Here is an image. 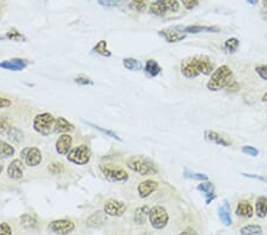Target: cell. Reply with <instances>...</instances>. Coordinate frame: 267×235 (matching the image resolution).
I'll use <instances>...</instances> for the list:
<instances>
[{
	"mask_svg": "<svg viewBox=\"0 0 267 235\" xmlns=\"http://www.w3.org/2000/svg\"><path fill=\"white\" fill-rule=\"evenodd\" d=\"M214 70V62L206 55H193L181 62V72L189 80L200 75H211Z\"/></svg>",
	"mask_w": 267,
	"mask_h": 235,
	"instance_id": "cell-1",
	"label": "cell"
},
{
	"mask_svg": "<svg viewBox=\"0 0 267 235\" xmlns=\"http://www.w3.org/2000/svg\"><path fill=\"white\" fill-rule=\"evenodd\" d=\"M233 81V70L230 69V67L223 64V66H220L219 68L212 72L210 78L207 82V89H209L210 91H219L221 89L227 88Z\"/></svg>",
	"mask_w": 267,
	"mask_h": 235,
	"instance_id": "cell-2",
	"label": "cell"
},
{
	"mask_svg": "<svg viewBox=\"0 0 267 235\" xmlns=\"http://www.w3.org/2000/svg\"><path fill=\"white\" fill-rule=\"evenodd\" d=\"M126 165L130 170L140 176H149V175L157 174L158 170L153 161L145 156H132L127 159Z\"/></svg>",
	"mask_w": 267,
	"mask_h": 235,
	"instance_id": "cell-3",
	"label": "cell"
},
{
	"mask_svg": "<svg viewBox=\"0 0 267 235\" xmlns=\"http://www.w3.org/2000/svg\"><path fill=\"white\" fill-rule=\"evenodd\" d=\"M55 124L56 118L50 113L44 112L39 113L34 118L32 126L37 133L42 134V136H50L51 133L55 132Z\"/></svg>",
	"mask_w": 267,
	"mask_h": 235,
	"instance_id": "cell-4",
	"label": "cell"
},
{
	"mask_svg": "<svg viewBox=\"0 0 267 235\" xmlns=\"http://www.w3.org/2000/svg\"><path fill=\"white\" fill-rule=\"evenodd\" d=\"M92 158V151L88 145L81 144L73 147L67 155V159L75 165H86Z\"/></svg>",
	"mask_w": 267,
	"mask_h": 235,
	"instance_id": "cell-5",
	"label": "cell"
},
{
	"mask_svg": "<svg viewBox=\"0 0 267 235\" xmlns=\"http://www.w3.org/2000/svg\"><path fill=\"white\" fill-rule=\"evenodd\" d=\"M100 171L111 182H126L129 180V174L122 167L114 166L112 164H100Z\"/></svg>",
	"mask_w": 267,
	"mask_h": 235,
	"instance_id": "cell-6",
	"label": "cell"
},
{
	"mask_svg": "<svg viewBox=\"0 0 267 235\" xmlns=\"http://www.w3.org/2000/svg\"><path fill=\"white\" fill-rule=\"evenodd\" d=\"M149 218L150 222H151V226L154 229H163L165 228L169 222V214L164 207L154 206L150 210Z\"/></svg>",
	"mask_w": 267,
	"mask_h": 235,
	"instance_id": "cell-7",
	"label": "cell"
},
{
	"mask_svg": "<svg viewBox=\"0 0 267 235\" xmlns=\"http://www.w3.org/2000/svg\"><path fill=\"white\" fill-rule=\"evenodd\" d=\"M20 159L28 166L36 167L42 163V151L36 146H26L20 151Z\"/></svg>",
	"mask_w": 267,
	"mask_h": 235,
	"instance_id": "cell-8",
	"label": "cell"
},
{
	"mask_svg": "<svg viewBox=\"0 0 267 235\" xmlns=\"http://www.w3.org/2000/svg\"><path fill=\"white\" fill-rule=\"evenodd\" d=\"M48 229L56 235H68L75 229V223L73 221L67 220V218L54 220L49 223Z\"/></svg>",
	"mask_w": 267,
	"mask_h": 235,
	"instance_id": "cell-9",
	"label": "cell"
},
{
	"mask_svg": "<svg viewBox=\"0 0 267 235\" xmlns=\"http://www.w3.org/2000/svg\"><path fill=\"white\" fill-rule=\"evenodd\" d=\"M127 210V204L125 202L116 201V199H110L105 203L103 212L112 217H120L125 214Z\"/></svg>",
	"mask_w": 267,
	"mask_h": 235,
	"instance_id": "cell-10",
	"label": "cell"
},
{
	"mask_svg": "<svg viewBox=\"0 0 267 235\" xmlns=\"http://www.w3.org/2000/svg\"><path fill=\"white\" fill-rule=\"evenodd\" d=\"M159 36H162L166 42L176 43L183 40L187 37V34L183 32L182 28H170L159 31Z\"/></svg>",
	"mask_w": 267,
	"mask_h": 235,
	"instance_id": "cell-11",
	"label": "cell"
},
{
	"mask_svg": "<svg viewBox=\"0 0 267 235\" xmlns=\"http://www.w3.org/2000/svg\"><path fill=\"white\" fill-rule=\"evenodd\" d=\"M73 146V137L69 133H64L58 137L56 142V151L59 156H67Z\"/></svg>",
	"mask_w": 267,
	"mask_h": 235,
	"instance_id": "cell-12",
	"label": "cell"
},
{
	"mask_svg": "<svg viewBox=\"0 0 267 235\" xmlns=\"http://www.w3.org/2000/svg\"><path fill=\"white\" fill-rule=\"evenodd\" d=\"M158 189V183L153 180H146L144 182L139 183L138 185V194L141 199L151 196Z\"/></svg>",
	"mask_w": 267,
	"mask_h": 235,
	"instance_id": "cell-13",
	"label": "cell"
},
{
	"mask_svg": "<svg viewBox=\"0 0 267 235\" xmlns=\"http://www.w3.org/2000/svg\"><path fill=\"white\" fill-rule=\"evenodd\" d=\"M29 66V61L25 58H12L9 61H5L0 63V67L7 70H12V72H20V70L25 69Z\"/></svg>",
	"mask_w": 267,
	"mask_h": 235,
	"instance_id": "cell-14",
	"label": "cell"
},
{
	"mask_svg": "<svg viewBox=\"0 0 267 235\" xmlns=\"http://www.w3.org/2000/svg\"><path fill=\"white\" fill-rule=\"evenodd\" d=\"M7 176L15 181L23 178V161L21 159H13L7 166Z\"/></svg>",
	"mask_w": 267,
	"mask_h": 235,
	"instance_id": "cell-15",
	"label": "cell"
},
{
	"mask_svg": "<svg viewBox=\"0 0 267 235\" xmlns=\"http://www.w3.org/2000/svg\"><path fill=\"white\" fill-rule=\"evenodd\" d=\"M204 136H206V139L208 140V142L214 143V144L220 145V146L229 147L231 145V142H229L227 138H225L223 136H221V134L217 133V132H215V131H206Z\"/></svg>",
	"mask_w": 267,
	"mask_h": 235,
	"instance_id": "cell-16",
	"label": "cell"
},
{
	"mask_svg": "<svg viewBox=\"0 0 267 235\" xmlns=\"http://www.w3.org/2000/svg\"><path fill=\"white\" fill-rule=\"evenodd\" d=\"M185 34H203V32H210V34H216V32H220L219 26H204V25H190L185 26V28L182 29Z\"/></svg>",
	"mask_w": 267,
	"mask_h": 235,
	"instance_id": "cell-17",
	"label": "cell"
},
{
	"mask_svg": "<svg viewBox=\"0 0 267 235\" xmlns=\"http://www.w3.org/2000/svg\"><path fill=\"white\" fill-rule=\"evenodd\" d=\"M75 131V126L72 123L64 119L63 117L56 118V124H55V132L58 133H72Z\"/></svg>",
	"mask_w": 267,
	"mask_h": 235,
	"instance_id": "cell-18",
	"label": "cell"
},
{
	"mask_svg": "<svg viewBox=\"0 0 267 235\" xmlns=\"http://www.w3.org/2000/svg\"><path fill=\"white\" fill-rule=\"evenodd\" d=\"M197 190L206 195V201L208 204L215 199V186L210 182H201L197 185Z\"/></svg>",
	"mask_w": 267,
	"mask_h": 235,
	"instance_id": "cell-19",
	"label": "cell"
},
{
	"mask_svg": "<svg viewBox=\"0 0 267 235\" xmlns=\"http://www.w3.org/2000/svg\"><path fill=\"white\" fill-rule=\"evenodd\" d=\"M254 214V209H253L252 204L248 201H241L239 202L238 207H236V215L241 216V217H252Z\"/></svg>",
	"mask_w": 267,
	"mask_h": 235,
	"instance_id": "cell-20",
	"label": "cell"
},
{
	"mask_svg": "<svg viewBox=\"0 0 267 235\" xmlns=\"http://www.w3.org/2000/svg\"><path fill=\"white\" fill-rule=\"evenodd\" d=\"M219 216H220V220L222 221V223L225 226L229 227L233 225V221H231V216H230V207L227 201H225V203L220 207Z\"/></svg>",
	"mask_w": 267,
	"mask_h": 235,
	"instance_id": "cell-21",
	"label": "cell"
},
{
	"mask_svg": "<svg viewBox=\"0 0 267 235\" xmlns=\"http://www.w3.org/2000/svg\"><path fill=\"white\" fill-rule=\"evenodd\" d=\"M255 214L258 217L264 218L267 216V197L260 196L258 197L257 203H255Z\"/></svg>",
	"mask_w": 267,
	"mask_h": 235,
	"instance_id": "cell-22",
	"label": "cell"
},
{
	"mask_svg": "<svg viewBox=\"0 0 267 235\" xmlns=\"http://www.w3.org/2000/svg\"><path fill=\"white\" fill-rule=\"evenodd\" d=\"M144 69H145V72H148L151 77L157 76V75H159L160 72H162V68H160V66L158 64V62L154 61V59H148L145 63V67H144Z\"/></svg>",
	"mask_w": 267,
	"mask_h": 235,
	"instance_id": "cell-23",
	"label": "cell"
},
{
	"mask_svg": "<svg viewBox=\"0 0 267 235\" xmlns=\"http://www.w3.org/2000/svg\"><path fill=\"white\" fill-rule=\"evenodd\" d=\"M129 6L132 11H135L138 13H143L148 10L149 1L148 0H131Z\"/></svg>",
	"mask_w": 267,
	"mask_h": 235,
	"instance_id": "cell-24",
	"label": "cell"
},
{
	"mask_svg": "<svg viewBox=\"0 0 267 235\" xmlns=\"http://www.w3.org/2000/svg\"><path fill=\"white\" fill-rule=\"evenodd\" d=\"M13 155H15V147L5 140L0 139V157L1 158H9Z\"/></svg>",
	"mask_w": 267,
	"mask_h": 235,
	"instance_id": "cell-25",
	"label": "cell"
},
{
	"mask_svg": "<svg viewBox=\"0 0 267 235\" xmlns=\"http://www.w3.org/2000/svg\"><path fill=\"white\" fill-rule=\"evenodd\" d=\"M149 12L151 13V15L157 16V17H164V16H166V10L163 7V5L160 4L158 0L153 1L152 4H150Z\"/></svg>",
	"mask_w": 267,
	"mask_h": 235,
	"instance_id": "cell-26",
	"label": "cell"
},
{
	"mask_svg": "<svg viewBox=\"0 0 267 235\" xmlns=\"http://www.w3.org/2000/svg\"><path fill=\"white\" fill-rule=\"evenodd\" d=\"M241 235H261L263 234V228L258 225H247L240 229Z\"/></svg>",
	"mask_w": 267,
	"mask_h": 235,
	"instance_id": "cell-27",
	"label": "cell"
},
{
	"mask_svg": "<svg viewBox=\"0 0 267 235\" xmlns=\"http://www.w3.org/2000/svg\"><path fill=\"white\" fill-rule=\"evenodd\" d=\"M163 7L166 10V12H178L181 4L178 0H158Z\"/></svg>",
	"mask_w": 267,
	"mask_h": 235,
	"instance_id": "cell-28",
	"label": "cell"
},
{
	"mask_svg": "<svg viewBox=\"0 0 267 235\" xmlns=\"http://www.w3.org/2000/svg\"><path fill=\"white\" fill-rule=\"evenodd\" d=\"M124 67L126 69L131 70V72H138V70L143 69V64L141 62H139L138 59L134 58H124V62H122Z\"/></svg>",
	"mask_w": 267,
	"mask_h": 235,
	"instance_id": "cell-29",
	"label": "cell"
},
{
	"mask_svg": "<svg viewBox=\"0 0 267 235\" xmlns=\"http://www.w3.org/2000/svg\"><path fill=\"white\" fill-rule=\"evenodd\" d=\"M150 210H151V209H150L148 206L138 208L137 212H135V214H134L135 222H138L139 225H141V223L145 222L146 217H148L149 214H150Z\"/></svg>",
	"mask_w": 267,
	"mask_h": 235,
	"instance_id": "cell-30",
	"label": "cell"
},
{
	"mask_svg": "<svg viewBox=\"0 0 267 235\" xmlns=\"http://www.w3.org/2000/svg\"><path fill=\"white\" fill-rule=\"evenodd\" d=\"M240 45V42L238 38L235 37H231V38H228L225 42V45H223V49L227 51L228 54H235L236 50H238Z\"/></svg>",
	"mask_w": 267,
	"mask_h": 235,
	"instance_id": "cell-31",
	"label": "cell"
},
{
	"mask_svg": "<svg viewBox=\"0 0 267 235\" xmlns=\"http://www.w3.org/2000/svg\"><path fill=\"white\" fill-rule=\"evenodd\" d=\"M93 50H94L96 54H99V55L105 56V57H110V56L112 55L111 51L107 49V42H106V40H100V42L95 45Z\"/></svg>",
	"mask_w": 267,
	"mask_h": 235,
	"instance_id": "cell-32",
	"label": "cell"
},
{
	"mask_svg": "<svg viewBox=\"0 0 267 235\" xmlns=\"http://www.w3.org/2000/svg\"><path fill=\"white\" fill-rule=\"evenodd\" d=\"M97 2L103 7H121L129 1L127 0H97Z\"/></svg>",
	"mask_w": 267,
	"mask_h": 235,
	"instance_id": "cell-33",
	"label": "cell"
},
{
	"mask_svg": "<svg viewBox=\"0 0 267 235\" xmlns=\"http://www.w3.org/2000/svg\"><path fill=\"white\" fill-rule=\"evenodd\" d=\"M5 38H9L11 40H15V42H25L26 38L21 32L17 31L16 29H11L9 32L6 34Z\"/></svg>",
	"mask_w": 267,
	"mask_h": 235,
	"instance_id": "cell-34",
	"label": "cell"
},
{
	"mask_svg": "<svg viewBox=\"0 0 267 235\" xmlns=\"http://www.w3.org/2000/svg\"><path fill=\"white\" fill-rule=\"evenodd\" d=\"M20 221H21V225H23L24 228H26V229H34V228H36V226H37L36 218L32 217V216H30V215H23L21 216Z\"/></svg>",
	"mask_w": 267,
	"mask_h": 235,
	"instance_id": "cell-35",
	"label": "cell"
},
{
	"mask_svg": "<svg viewBox=\"0 0 267 235\" xmlns=\"http://www.w3.org/2000/svg\"><path fill=\"white\" fill-rule=\"evenodd\" d=\"M11 128H12V126H11L10 120L6 117H2L0 118V134H5V133H9L11 131Z\"/></svg>",
	"mask_w": 267,
	"mask_h": 235,
	"instance_id": "cell-36",
	"label": "cell"
},
{
	"mask_svg": "<svg viewBox=\"0 0 267 235\" xmlns=\"http://www.w3.org/2000/svg\"><path fill=\"white\" fill-rule=\"evenodd\" d=\"M241 151H242V153H245V155L250 156V157H258L259 156L258 148H255L254 146H250V145H245V146H242Z\"/></svg>",
	"mask_w": 267,
	"mask_h": 235,
	"instance_id": "cell-37",
	"label": "cell"
},
{
	"mask_svg": "<svg viewBox=\"0 0 267 235\" xmlns=\"http://www.w3.org/2000/svg\"><path fill=\"white\" fill-rule=\"evenodd\" d=\"M49 171L53 175H59L64 171V167L61 163H51L49 165Z\"/></svg>",
	"mask_w": 267,
	"mask_h": 235,
	"instance_id": "cell-38",
	"label": "cell"
},
{
	"mask_svg": "<svg viewBox=\"0 0 267 235\" xmlns=\"http://www.w3.org/2000/svg\"><path fill=\"white\" fill-rule=\"evenodd\" d=\"M255 72L261 80L267 81V64H260V66L255 67Z\"/></svg>",
	"mask_w": 267,
	"mask_h": 235,
	"instance_id": "cell-39",
	"label": "cell"
},
{
	"mask_svg": "<svg viewBox=\"0 0 267 235\" xmlns=\"http://www.w3.org/2000/svg\"><path fill=\"white\" fill-rule=\"evenodd\" d=\"M185 177L192 178L196 181H208V176L204 174H195V172H185Z\"/></svg>",
	"mask_w": 267,
	"mask_h": 235,
	"instance_id": "cell-40",
	"label": "cell"
},
{
	"mask_svg": "<svg viewBox=\"0 0 267 235\" xmlns=\"http://www.w3.org/2000/svg\"><path fill=\"white\" fill-rule=\"evenodd\" d=\"M0 235H12V228H11L9 223H0Z\"/></svg>",
	"mask_w": 267,
	"mask_h": 235,
	"instance_id": "cell-41",
	"label": "cell"
},
{
	"mask_svg": "<svg viewBox=\"0 0 267 235\" xmlns=\"http://www.w3.org/2000/svg\"><path fill=\"white\" fill-rule=\"evenodd\" d=\"M182 4L187 10H193L198 6V0H182Z\"/></svg>",
	"mask_w": 267,
	"mask_h": 235,
	"instance_id": "cell-42",
	"label": "cell"
},
{
	"mask_svg": "<svg viewBox=\"0 0 267 235\" xmlns=\"http://www.w3.org/2000/svg\"><path fill=\"white\" fill-rule=\"evenodd\" d=\"M11 106H12V101L10 99L0 96V110L5 109V108H9Z\"/></svg>",
	"mask_w": 267,
	"mask_h": 235,
	"instance_id": "cell-43",
	"label": "cell"
},
{
	"mask_svg": "<svg viewBox=\"0 0 267 235\" xmlns=\"http://www.w3.org/2000/svg\"><path fill=\"white\" fill-rule=\"evenodd\" d=\"M75 82L77 85H82V86H87V85H93V81L89 80L87 77H76Z\"/></svg>",
	"mask_w": 267,
	"mask_h": 235,
	"instance_id": "cell-44",
	"label": "cell"
},
{
	"mask_svg": "<svg viewBox=\"0 0 267 235\" xmlns=\"http://www.w3.org/2000/svg\"><path fill=\"white\" fill-rule=\"evenodd\" d=\"M94 127L96 128V129H100V131H101L102 133L107 134V136H110V137H112V138H115V139H118V140H121L118 136H116L115 133H113V132H112V131H108V129H103V128H101V127H99V126H94Z\"/></svg>",
	"mask_w": 267,
	"mask_h": 235,
	"instance_id": "cell-45",
	"label": "cell"
},
{
	"mask_svg": "<svg viewBox=\"0 0 267 235\" xmlns=\"http://www.w3.org/2000/svg\"><path fill=\"white\" fill-rule=\"evenodd\" d=\"M178 235H198V234H197V232L195 231V229L188 228V229H185V231L182 232V233H179Z\"/></svg>",
	"mask_w": 267,
	"mask_h": 235,
	"instance_id": "cell-46",
	"label": "cell"
},
{
	"mask_svg": "<svg viewBox=\"0 0 267 235\" xmlns=\"http://www.w3.org/2000/svg\"><path fill=\"white\" fill-rule=\"evenodd\" d=\"M227 88H228V90H229V89H230L231 91H235V90H238V89H239V85L235 82V81H233V82H231Z\"/></svg>",
	"mask_w": 267,
	"mask_h": 235,
	"instance_id": "cell-47",
	"label": "cell"
},
{
	"mask_svg": "<svg viewBox=\"0 0 267 235\" xmlns=\"http://www.w3.org/2000/svg\"><path fill=\"white\" fill-rule=\"evenodd\" d=\"M261 101H263V102H267V91L263 95V98H261Z\"/></svg>",
	"mask_w": 267,
	"mask_h": 235,
	"instance_id": "cell-48",
	"label": "cell"
},
{
	"mask_svg": "<svg viewBox=\"0 0 267 235\" xmlns=\"http://www.w3.org/2000/svg\"><path fill=\"white\" fill-rule=\"evenodd\" d=\"M247 1L249 2L250 5H257V2H258V0H247Z\"/></svg>",
	"mask_w": 267,
	"mask_h": 235,
	"instance_id": "cell-49",
	"label": "cell"
},
{
	"mask_svg": "<svg viewBox=\"0 0 267 235\" xmlns=\"http://www.w3.org/2000/svg\"><path fill=\"white\" fill-rule=\"evenodd\" d=\"M263 4H264V6L267 7V0H263Z\"/></svg>",
	"mask_w": 267,
	"mask_h": 235,
	"instance_id": "cell-50",
	"label": "cell"
},
{
	"mask_svg": "<svg viewBox=\"0 0 267 235\" xmlns=\"http://www.w3.org/2000/svg\"><path fill=\"white\" fill-rule=\"evenodd\" d=\"M2 172V165H1V163H0V174H1Z\"/></svg>",
	"mask_w": 267,
	"mask_h": 235,
	"instance_id": "cell-51",
	"label": "cell"
}]
</instances>
